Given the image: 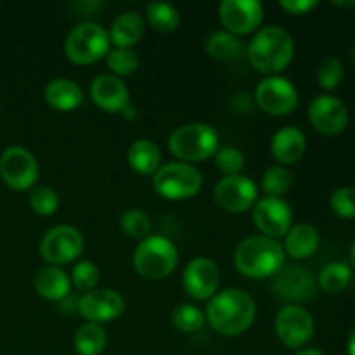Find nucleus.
Returning <instances> with one entry per match:
<instances>
[{
  "mask_svg": "<svg viewBox=\"0 0 355 355\" xmlns=\"http://www.w3.org/2000/svg\"><path fill=\"white\" fill-rule=\"evenodd\" d=\"M255 302L243 290H224L215 295L207 307V321L224 336H239L255 321Z\"/></svg>",
  "mask_w": 355,
  "mask_h": 355,
  "instance_id": "nucleus-1",
  "label": "nucleus"
},
{
  "mask_svg": "<svg viewBox=\"0 0 355 355\" xmlns=\"http://www.w3.org/2000/svg\"><path fill=\"white\" fill-rule=\"evenodd\" d=\"M295 55L291 35L281 26H266L257 31L246 45V58L250 64L260 73L272 76L283 71Z\"/></svg>",
  "mask_w": 355,
  "mask_h": 355,
  "instance_id": "nucleus-2",
  "label": "nucleus"
},
{
  "mask_svg": "<svg viewBox=\"0 0 355 355\" xmlns=\"http://www.w3.org/2000/svg\"><path fill=\"white\" fill-rule=\"evenodd\" d=\"M283 245L267 236H250L234 250L236 269L250 279L276 276L284 266Z\"/></svg>",
  "mask_w": 355,
  "mask_h": 355,
  "instance_id": "nucleus-3",
  "label": "nucleus"
},
{
  "mask_svg": "<svg viewBox=\"0 0 355 355\" xmlns=\"http://www.w3.org/2000/svg\"><path fill=\"white\" fill-rule=\"evenodd\" d=\"M168 149L182 163L205 162L218 151V134L211 125L186 123L170 134Z\"/></svg>",
  "mask_w": 355,
  "mask_h": 355,
  "instance_id": "nucleus-4",
  "label": "nucleus"
},
{
  "mask_svg": "<svg viewBox=\"0 0 355 355\" xmlns=\"http://www.w3.org/2000/svg\"><path fill=\"white\" fill-rule=\"evenodd\" d=\"M179 262L175 245L165 236H148L139 243L134 253V269L141 277L159 281L168 277Z\"/></svg>",
  "mask_w": 355,
  "mask_h": 355,
  "instance_id": "nucleus-5",
  "label": "nucleus"
},
{
  "mask_svg": "<svg viewBox=\"0 0 355 355\" xmlns=\"http://www.w3.org/2000/svg\"><path fill=\"white\" fill-rule=\"evenodd\" d=\"M110 35L101 24L87 21L69 31L64 42V54L80 66L92 64L110 52Z\"/></svg>",
  "mask_w": 355,
  "mask_h": 355,
  "instance_id": "nucleus-6",
  "label": "nucleus"
},
{
  "mask_svg": "<svg viewBox=\"0 0 355 355\" xmlns=\"http://www.w3.org/2000/svg\"><path fill=\"white\" fill-rule=\"evenodd\" d=\"M201 173L189 163L172 162L159 166L153 175V186L159 196L172 201L189 200L201 189Z\"/></svg>",
  "mask_w": 355,
  "mask_h": 355,
  "instance_id": "nucleus-7",
  "label": "nucleus"
},
{
  "mask_svg": "<svg viewBox=\"0 0 355 355\" xmlns=\"http://www.w3.org/2000/svg\"><path fill=\"white\" fill-rule=\"evenodd\" d=\"M0 175L10 189L26 191L37 184L40 168L37 158L26 148L10 146L0 156Z\"/></svg>",
  "mask_w": 355,
  "mask_h": 355,
  "instance_id": "nucleus-8",
  "label": "nucleus"
},
{
  "mask_svg": "<svg viewBox=\"0 0 355 355\" xmlns=\"http://www.w3.org/2000/svg\"><path fill=\"white\" fill-rule=\"evenodd\" d=\"M83 238L71 225H55L49 229L40 241V255L51 266L71 263L82 255Z\"/></svg>",
  "mask_w": 355,
  "mask_h": 355,
  "instance_id": "nucleus-9",
  "label": "nucleus"
},
{
  "mask_svg": "<svg viewBox=\"0 0 355 355\" xmlns=\"http://www.w3.org/2000/svg\"><path fill=\"white\" fill-rule=\"evenodd\" d=\"M255 103L262 111L272 116H286L298 106V92L284 76H267L257 85Z\"/></svg>",
  "mask_w": 355,
  "mask_h": 355,
  "instance_id": "nucleus-10",
  "label": "nucleus"
},
{
  "mask_svg": "<svg viewBox=\"0 0 355 355\" xmlns=\"http://www.w3.org/2000/svg\"><path fill=\"white\" fill-rule=\"evenodd\" d=\"M276 333L277 338L288 349H304L315 333L314 319L311 312L302 305H286L276 315Z\"/></svg>",
  "mask_w": 355,
  "mask_h": 355,
  "instance_id": "nucleus-11",
  "label": "nucleus"
},
{
  "mask_svg": "<svg viewBox=\"0 0 355 355\" xmlns=\"http://www.w3.org/2000/svg\"><path fill=\"white\" fill-rule=\"evenodd\" d=\"M257 193V184L250 177L231 175L218 180L214 189V200L227 214H243L255 207L259 201Z\"/></svg>",
  "mask_w": 355,
  "mask_h": 355,
  "instance_id": "nucleus-12",
  "label": "nucleus"
},
{
  "mask_svg": "<svg viewBox=\"0 0 355 355\" xmlns=\"http://www.w3.org/2000/svg\"><path fill=\"white\" fill-rule=\"evenodd\" d=\"M309 121L322 135H338L349 127V107L338 97L321 94L309 104Z\"/></svg>",
  "mask_w": 355,
  "mask_h": 355,
  "instance_id": "nucleus-13",
  "label": "nucleus"
},
{
  "mask_svg": "<svg viewBox=\"0 0 355 355\" xmlns=\"http://www.w3.org/2000/svg\"><path fill=\"white\" fill-rule=\"evenodd\" d=\"M184 290L194 300H210L220 286V269L207 257H196L186 266L182 274Z\"/></svg>",
  "mask_w": 355,
  "mask_h": 355,
  "instance_id": "nucleus-14",
  "label": "nucleus"
},
{
  "mask_svg": "<svg viewBox=\"0 0 355 355\" xmlns=\"http://www.w3.org/2000/svg\"><path fill=\"white\" fill-rule=\"evenodd\" d=\"M253 222L262 236L272 239L283 238L291 229L293 211L283 198L266 196L253 207Z\"/></svg>",
  "mask_w": 355,
  "mask_h": 355,
  "instance_id": "nucleus-15",
  "label": "nucleus"
},
{
  "mask_svg": "<svg viewBox=\"0 0 355 355\" xmlns=\"http://www.w3.org/2000/svg\"><path fill=\"white\" fill-rule=\"evenodd\" d=\"M218 17L229 33L248 35L262 23L263 6L257 0H224L218 6Z\"/></svg>",
  "mask_w": 355,
  "mask_h": 355,
  "instance_id": "nucleus-16",
  "label": "nucleus"
},
{
  "mask_svg": "<svg viewBox=\"0 0 355 355\" xmlns=\"http://www.w3.org/2000/svg\"><path fill=\"white\" fill-rule=\"evenodd\" d=\"M125 311V300L118 291L103 288L83 293L78 300V312L87 322L103 324L120 318Z\"/></svg>",
  "mask_w": 355,
  "mask_h": 355,
  "instance_id": "nucleus-17",
  "label": "nucleus"
},
{
  "mask_svg": "<svg viewBox=\"0 0 355 355\" xmlns=\"http://www.w3.org/2000/svg\"><path fill=\"white\" fill-rule=\"evenodd\" d=\"M272 290L283 300L304 302L314 295L315 279L311 270H307L305 267L283 266V269L276 274Z\"/></svg>",
  "mask_w": 355,
  "mask_h": 355,
  "instance_id": "nucleus-18",
  "label": "nucleus"
},
{
  "mask_svg": "<svg viewBox=\"0 0 355 355\" xmlns=\"http://www.w3.org/2000/svg\"><path fill=\"white\" fill-rule=\"evenodd\" d=\"M90 97L107 113H120L130 103L127 85L114 75H99L94 78L90 83Z\"/></svg>",
  "mask_w": 355,
  "mask_h": 355,
  "instance_id": "nucleus-19",
  "label": "nucleus"
},
{
  "mask_svg": "<svg viewBox=\"0 0 355 355\" xmlns=\"http://www.w3.org/2000/svg\"><path fill=\"white\" fill-rule=\"evenodd\" d=\"M307 151V139L297 127H283L272 135L270 153L281 166L300 162Z\"/></svg>",
  "mask_w": 355,
  "mask_h": 355,
  "instance_id": "nucleus-20",
  "label": "nucleus"
},
{
  "mask_svg": "<svg viewBox=\"0 0 355 355\" xmlns=\"http://www.w3.org/2000/svg\"><path fill=\"white\" fill-rule=\"evenodd\" d=\"M33 288L42 298L52 302H61L71 293V279L62 269L54 266L44 267L33 277Z\"/></svg>",
  "mask_w": 355,
  "mask_h": 355,
  "instance_id": "nucleus-21",
  "label": "nucleus"
},
{
  "mask_svg": "<svg viewBox=\"0 0 355 355\" xmlns=\"http://www.w3.org/2000/svg\"><path fill=\"white\" fill-rule=\"evenodd\" d=\"M45 103L58 111H73L82 104L83 92L76 82L69 78H55L44 90Z\"/></svg>",
  "mask_w": 355,
  "mask_h": 355,
  "instance_id": "nucleus-22",
  "label": "nucleus"
},
{
  "mask_svg": "<svg viewBox=\"0 0 355 355\" xmlns=\"http://www.w3.org/2000/svg\"><path fill=\"white\" fill-rule=\"evenodd\" d=\"M144 30V19L137 12L128 10L113 21L107 35H110V42L114 44L116 49H132L141 42Z\"/></svg>",
  "mask_w": 355,
  "mask_h": 355,
  "instance_id": "nucleus-23",
  "label": "nucleus"
},
{
  "mask_svg": "<svg viewBox=\"0 0 355 355\" xmlns=\"http://www.w3.org/2000/svg\"><path fill=\"white\" fill-rule=\"evenodd\" d=\"M319 246V232L311 224L291 225L288 234L284 236V253L295 260L309 259L314 255Z\"/></svg>",
  "mask_w": 355,
  "mask_h": 355,
  "instance_id": "nucleus-24",
  "label": "nucleus"
},
{
  "mask_svg": "<svg viewBox=\"0 0 355 355\" xmlns=\"http://www.w3.org/2000/svg\"><path fill=\"white\" fill-rule=\"evenodd\" d=\"M128 165L141 175H155L162 166V153L149 139H137L128 148Z\"/></svg>",
  "mask_w": 355,
  "mask_h": 355,
  "instance_id": "nucleus-25",
  "label": "nucleus"
},
{
  "mask_svg": "<svg viewBox=\"0 0 355 355\" xmlns=\"http://www.w3.org/2000/svg\"><path fill=\"white\" fill-rule=\"evenodd\" d=\"M208 55L218 61L236 62L241 61L246 55V45L243 44L241 38L229 31H215L205 42Z\"/></svg>",
  "mask_w": 355,
  "mask_h": 355,
  "instance_id": "nucleus-26",
  "label": "nucleus"
},
{
  "mask_svg": "<svg viewBox=\"0 0 355 355\" xmlns=\"http://www.w3.org/2000/svg\"><path fill=\"white\" fill-rule=\"evenodd\" d=\"M106 343L107 335L101 324L85 322L75 333V349L80 355H101Z\"/></svg>",
  "mask_w": 355,
  "mask_h": 355,
  "instance_id": "nucleus-27",
  "label": "nucleus"
},
{
  "mask_svg": "<svg viewBox=\"0 0 355 355\" xmlns=\"http://www.w3.org/2000/svg\"><path fill=\"white\" fill-rule=\"evenodd\" d=\"M352 281V269L345 262H329L321 269L318 276L319 286L329 295L342 293Z\"/></svg>",
  "mask_w": 355,
  "mask_h": 355,
  "instance_id": "nucleus-28",
  "label": "nucleus"
},
{
  "mask_svg": "<svg viewBox=\"0 0 355 355\" xmlns=\"http://www.w3.org/2000/svg\"><path fill=\"white\" fill-rule=\"evenodd\" d=\"M146 17L153 30L159 33H173L180 24V12L166 2H151L146 7Z\"/></svg>",
  "mask_w": 355,
  "mask_h": 355,
  "instance_id": "nucleus-29",
  "label": "nucleus"
},
{
  "mask_svg": "<svg viewBox=\"0 0 355 355\" xmlns=\"http://www.w3.org/2000/svg\"><path fill=\"white\" fill-rule=\"evenodd\" d=\"M173 328L182 333H196L205 326V312L200 307L191 304H180L172 311Z\"/></svg>",
  "mask_w": 355,
  "mask_h": 355,
  "instance_id": "nucleus-30",
  "label": "nucleus"
},
{
  "mask_svg": "<svg viewBox=\"0 0 355 355\" xmlns=\"http://www.w3.org/2000/svg\"><path fill=\"white\" fill-rule=\"evenodd\" d=\"M291 180H293V177L286 166H269L262 177V189L266 191L267 196L281 198L291 187Z\"/></svg>",
  "mask_w": 355,
  "mask_h": 355,
  "instance_id": "nucleus-31",
  "label": "nucleus"
},
{
  "mask_svg": "<svg viewBox=\"0 0 355 355\" xmlns=\"http://www.w3.org/2000/svg\"><path fill=\"white\" fill-rule=\"evenodd\" d=\"M120 227L128 238L146 239L151 232V220L148 215L139 208H128L120 217Z\"/></svg>",
  "mask_w": 355,
  "mask_h": 355,
  "instance_id": "nucleus-32",
  "label": "nucleus"
},
{
  "mask_svg": "<svg viewBox=\"0 0 355 355\" xmlns=\"http://www.w3.org/2000/svg\"><path fill=\"white\" fill-rule=\"evenodd\" d=\"M107 68L113 71L114 76H128L137 71L139 58L132 49H110L106 55Z\"/></svg>",
  "mask_w": 355,
  "mask_h": 355,
  "instance_id": "nucleus-33",
  "label": "nucleus"
},
{
  "mask_svg": "<svg viewBox=\"0 0 355 355\" xmlns=\"http://www.w3.org/2000/svg\"><path fill=\"white\" fill-rule=\"evenodd\" d=\"M69 279H71V284L76 290L89 293V291L96 290L97 284H99V267L94 262H90V260H80L73 267V272Z\"/></svg>",
  "mask_w": 355,
  "mask_h": 355,
  "instance_id": "nucleus-34",
  "label": "nucleus"
},
{
  "mask_svg": "<svg viewBox=\"0 0 355 355\" xmlns=\"http://www.w3.org/2000/svg\"><path fill=\"white\" fill-rule=\"evenodd\" d=\"M214 158L215 166L224 177L241 175V170L245 168V155L241 153V149L232 148V146L220 148L215 153Z\"/></svg>",
  "mask_w": 355,
  "mask_h": 355,
  "instance_id": "nucleus-35",
  "label": "nucleus"
},
{
  "mask_svg": "<svg viewBox=\"0 0 355 355\" xmlns=\"http://www.w3.org/2000/svg\"><path fill=\"white\" fill-rule=\"evenodd\" d=\"M30 208L40 217L54 215L59 208V196L52 187L38 186L30 194Z\"/></svg>",
  "mask_w": 355,
  "mask_h": 355,
  "instance_id": "nucleus-36",
  "label": "nucleus"
},
{
  "mask_svg": "<svg viewBox=\"0 0 355 355\" xmlns=\"http://www.w3.org/2000/svg\"><path fill=\"white\" fill-rule=\"evenodd\" d=\"M315 76H318V82L322 89L335 90L342 83L343 76H345L343 62L336 58H324L319 62Z\"/></svg>",
  "mask_w": 355,
  "mask_h": 355,
  "instance_id": "nucleus-37",
  "label": "nucleus"
},
{
  "mask_svg": "<svg viewBox=\"0 0 355 355\" xmlns=\"http://www.w3.org/2000/svg\"><path fill=\"white\" fill-rule=\"evenodd\" d=\"M329 208L342 218H355V187H340L329 198Z\"/></svg>",
  "mask_w": 355,
  "mask_h": 355,
  "instance_id": "nucleus-38",
  "label": "nucleus"
},
{
  "mask_svg": "<svg viewBox=\"0 0 355 355\" xmlns=\"http://www.w3.org/2000/svg\"><path fill=\"white\" fill-rule=\"evenodd\" d=\"M279 6L286 12L293 14V16H300V14H307L312 9H315L319 2L318 0H281Z\"/></svg>",
  "mask_w": 355,
  "mask_h": 355,
  "instance_id": "nucleus-39",
  "label": "nucleus"
},
{
  "mask_svg": "<svg viewBox=\"0 0 355 355\" xmlns=\"http://www.w3.org/2000/svg\"><path fill=\"white\" fill-rule=\"evenodd\" d=\"M78 300H80V298H76L75 295L69 293L68 297H64L61 302H59V311L66 312V314H71V312H78Z\"/></svg>",
  "mask_w": 355,
  "mask_h": 355,
  "instance_id": "nucleus-40",
  "label": "nucleus"
},
{
  "mask_svg": "<svg viewBox=\"0 0 355 355\" xmlns=\"http://www.w3.org/2000/svg\"><path fill=\"white\" fill-rule=\"evenodd\" d=\"M120 114H121V116H123L127 121H132V120H135V118H137V107H135L134 104L128 103L127 106H125L123 110L120 111Z\"/></svg>",
  "mask_w": 355,
  "mask_h": 355,
  "instance_id": "nucleus-41",
  "label": "nucleus"
},
{
  "mask_svg": "<svg viewBox=\"0 0 355 355\" xmlns=\"http://www.w3.org/2000/svg\"><path fill=\"white\" fill-rule=\"evenodd\" d=\"M295 355H326L321 349H314V347H304V349H298Z\"/></svg>",
  "mask_w": 355,
  "mask_h": 355,
  "instance_id": "nucleus-42",
  "label": "nucleus"
},
{
  "mask_svg": "<svg viewBox=\"0 0 355 355\" xmlns=\"http://www.w3.org/2000/svg\"><path fill=\"white\" fill-rule=\"evenodd\" d=\"M347 352H349V355H355V328H354V331L350 333L349 345H347Z\"/></svg>",
  "mask_w": 355,
  "mask_h": 355,
  "instance_id": "nucleus-43",
  "label": "nucleus"
},
{
  "mask_svg": "<svg viewBox=\"0 0 355 355\" xmlns=\"http://www.w3.org/2000/svg\"><path fill=\"white\" fill-rule=\"evenodd\" d=\"M333 6L342 7V9H352V7H355V0L354 2H333Z\"/></svg>",
  "mask_w": 355,
  "mask_h": 355,
  "instance_id": "nucleus-44",
  "label": "nucleus"
},
{
  "mask_svg": "<svg viewBox=\"0 0 355 355\" xmlns=\"http://www.w3.org/2000/svg\"><path fill=\"white\" fill-rule=\"evenodd\" d=\"M350 262H352V267L355 269V241H354L352 248H350Z\"/></svg>",
  "mask_w": 355,
  "mask_h": 355,
  "instance_id": "nucleus-45",
  "label": "nucleus"
},
{
  "mask_svg": "<svg viewBox=\"0 0 355 355\" xmlns=\"http://www.w3.org/2000/svg\"><path fill=\"white\" fill-rule=\"evenodd\" d=\"M354 62H355V51H354Z\"/></svg>",
  "mask_w": 355,
  "mask_h": 355,
  "instance_id": "nucleus-46",
  "label": "nucleus"
}]
</instances>
